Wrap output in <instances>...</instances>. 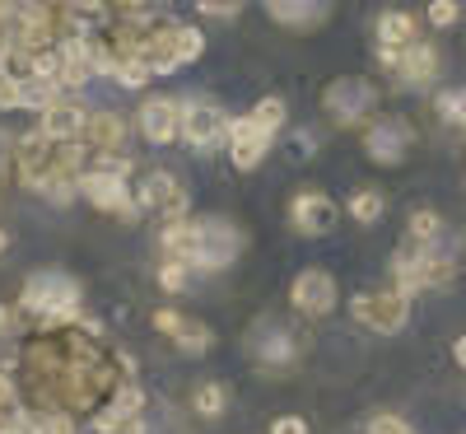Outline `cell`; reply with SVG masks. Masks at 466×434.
I'll return each instance as SVG.
<instances>
[{
  "instance_id": "obj_15",
  "label": "cell",
  "mask_w": 466,
  "mask_h": 434,
  "mask_svg": "<svg viewBox=\"0 0 466 434\" xmlns=\"http://www.w3.org/2000/svg\"><path fill=\"white\" fill-rule=\"evenodd\" d=\"M85 127H89V117H85L80 103L52 98V103L43 108V131H47L56 145H66V140H75V136H85Z\"/></svg>"
},
{
  "instance_id": "obj_26",
  "label": "cell",
  "mask_w": 466,
  "mask_h": 434,
  "mask_svg": "<svg viewBox=\"0 0 466 434\" xmlns=\"http://www.w3.org/2000/svg\"><path fill=\"white\" fill-rule=\"evenodd\" d=\"M173 341H177L187 355H206L215 336H210V327H206V323H187V318H182V327H177V336H173Z\"/></svg>"
},
{
  "instance_id": "obj_14",
  "label": "cell",
  "mask_w": 466,
  "mask_h": 434,
  "mask_svg": "<svg viewBox=\"0 0 466 434\" xmlns=\"http://www.w3.org/2000/svg\"><path fill=\"white\" fill-rule=\"evenodd\" d=\"M140 131L154 140V145H168L173 136H182V103L177 98H149L140 103Z\"/></svg>"
},
{
  "instance_id": "obj_42",
  "label": "cell",
  "mask_w": 466,
  "mask_h": 434,
  "mask_svg": "<svg viewBox=\"0 0 466 434\" xmlns=\"http://www.w3.org/2000/svg\"><path fill=\"white\" fill-rule=\"evenodd\" d=\"M61 10H103V0H52Z\"/></svg>"
},
{
  "instance_id": "obj_37",
  "label": "cell",
  "mask_w": 466,
  "mask_h": 434,
  "mask_svg": "<svg viewBox=\"0 0 466 434\" xmlns=\"http://www.w3.org/2000/svg\"><path fill=\"white\" fill-rule=\"evenodd\" d=\"M197 5H201V15L224 19V15H238V10H243V0H197Z\"/></svg>"
},
{
  "instance_id": "obj_11",
  "label": "cell",
  "mask_w": 466,
  "mask_h": 434,
  "mask_svg": "<svg viewBox=\"0 0 466 434\" xmlns=\"http://www.w3.org/2000/svg\"><path fill=\"white\" fill-rule=\"evenodd\" d=\"M266 150H270V136L252 122V112L233 117L228 122V160H233V169H257L266 160Z\"/></svg>"
},
{
  "instance_id": "obj_12",
  "label": "cell",
  "mask_w": 466,
  "mask_h": 434,
  "mask_svg": "<svg viewBox=\"0 0 466 434\" xmlns=\"http://www.w3.org/2000/svg\"><path fill=\"white\" fill-rule=\"evenodd\" d=\"M15 160H19V178H24L28 187H37V182L52 173V164H56V140H52L47 131H28V136H19V145H15Z\"/></svg>"
},
{
  "instance_id": "obj_21",
  "label": "cell",
  "mask_w": 466,
  "mask_h": 434,
  "mask_svg": "<svg viewBox=\"0 0 466 434\" xmlns=\"http://www.w3.org/2000/svg\"><path fill=\"white\" fill-rule=\"evenodd\" d=\"M434 75H439V52L430 43H410L401 52V80L406 85H430Z\"/></svg>"
},
{
  "instance_id": "obj_19",
  "label": "cell",
  "mask_w": 466,
  "mask_h": 434,
  "mask_svg": "<svg viewBox=\"0 0 466 434\" xmlns=\"http://www.w3.org/2000/svg\"><path fill=\"white\" fill-rule=\"evenodd\" d=\"M140 407H145V392L136 388V383H122L116 388V398L94 416V425H98V434H112L122 420H131V416H140Z\"/></svg>"
},
{
  "instance_id": "obj_1",
  "label": "cell",
  "mask_w": 466,
  "mask_h": 434,
  "mask_svg": "<svg viewBox=\"0 0 466 434\" xmlns=\"http://www.w3.org/2000/svg\"><path fill=\"white\" fill-rule=\"evenodd\" d=\"M19 308L37 318V327H70L80 323V285L61 271H37L24 281Z\"/></svg>"
},
{
  "instance_id": "obj_17",
  "label": "cell",
  "mask_w": 466,
  "mask_h": 434,
  "mask_svg": "<svg viewBox=\"0 0 466 434\" xmlns=\"http://www.w3.org/2000/svg\"><path fill=\"white\" fill-rule=\"evenodd\" d=\"M270 19H280L289 28H318L331 10V0H266Z\"/></svg>"
},
{
  "instance_id": "obj_13",
  "label": "cell",
  "mask_w": 466,
  "mask_h": 434,
  "mask_svg": "<svg viewBox=\"0 0 466 434\" xmlns=\"http://www.w3.org/2000/svg\"><path fill=\"white\" fill-rule=\"evenodd\" d=\"M289 220H294L299 233H308V239H322V233L336 229V202L322 191H303V196H294Z\"/></svg>"
},
{
  "instance_id": "obj_28",
  "label": "cell",
  "mask_w": 466,
  "mask_h": 434,
  "mask_svg": "<svg viewBox=\"0 0 466 434\" xmlns=\"http://www.w3.org/2000/svg\"><path fill=\"white\" fill-rule=\"evenodd\" d=\"M224 402H228L224 383H201V388H197V411H201V416H219Z\"/></svg>"
},
{
  "instance_id": "obj_40",
  "label": "cell",
  "mask_w": 466,
  "mask_h": 434,
  "mask_svg": "<svg viewBox=\"0 0 466 434\" xmlns=\"http://www.w3.org/2000/svg\"><path fill=\"white\" fill-rule=\"evenodd\" d=\"M154 327H159V332H168V336H177V327H182V313H173V308H159V313H154Z\"/></svg>"
},
{
  "instance_id": "obj_39",
  "label": "cell",
  "mask_w": 466,
  "mask_h": 434,
  "mask_svg": "<svg viewBox=\"0 0 466 434\" xmlns=\"http://www.w3.org/2000/svg\"><path fill=\"white\" fill-rule=\"evenodd\" d=\"M313 150H318V145H313V131H294V136H289V154H294V160H308Z\"/></svg>"
},
{
  "instance_id": "obj_2",
  "label": "cell",
  "mask_w": 466,
  "mask_h": 434,
  "mask_svg": "<svg viewBox=\"0 0 466 434\" xmlns=\"http://www.w3.org/2000/svg\"><path fill=\"white\" fill-rule=\"evenodd\" d=\"M350 313H355L364 327H373V332H382V336H392V332H401L406 318H410V299H406L401 290H373V294H355Z\"/></svg>"
},
{
  "instance_id": "obj_8",
  "label": "cell",
  "mask_w": 466,
  "mask_h": 434,
  "mask_svg": "<svg viewBox=\"0 0 466 434\" xmlns=\"http://www.w3.org/2000/svg\"><path fill=\"white\" fill-rule=\"evenodd\" d=\"M406 145H410V122H401V117H373V127L364 136V150L373 164H401Z\"/></svg>"
},
{
  "instance_id": "obj_48",
  "label": "cell",
  "mask_w": 466,
  "mask_h": 434,
  "mask_svg": "<svg viewBox=\"0 0 466 434\" xmlns=\"http://www.w3.org/2000/svg\"><path fill=\"white\" fill-rule=\"evenodd\" d=\"M0 169H5V160H0Z\"/></svg>"
},
{
  "instance_id": "obj_43",
  "label": "cell",
  "mask_w": 466,
  "mask_h": 434,
  "mask_svg": "<svg viewBox=\"0 0 466 434\" xmlns=\"http://www.w3.org/2000/svg\"><path fill=\"white\" fill-rule=\"evenodd\" d=\"M15 323H19V313L0 304V336H10V332H15Z\"/></svg>"
},
{
  "instance_id": "obj_29",
  "label": "cell",
  "mask_w": 466,
  "mask_h": 434,
  "mask_svg": "<svg viewBox=\"0 0 466 434\" xmlns=\"http://www.w3.org/2000/svg\"><path fill=\"white\" fill-rule=\"evenodd\" d=\"M33 434H75V420L70 411H43L33 416Z\"/></svg>"
},
{
  "instance_id": "obj_23",
  "label": "cell",
  "mask_w": 466,
  "mask_h": 434,
  "mask_svg": "<svg viewBox=\"0 0 466 434\" xmlns=\"http://www.w3.org/2000/svg\"><path fill=\"white\" fill-rule=\"evenodd\" d=\"M406 233H410V243H420V248H430L439 233H443V220H439V211H415L410 215V224H406Z\"/></svg>"
},
{
  "instance_id": "obj_38",
  "label": "cell",
  "mask_w": 466,
  "mask_h": 434,
  "mask_svg": "<svg viewBox=\"0 0 466 434\" xmlns=\"http://www.w3.org/2000/svg\"><path fill=\"white\" fill-rule=\"evenodd\" d=\"M0 434H33V416H28V411L5 416V420H0Z\"/></svg>"
},
{
  "instance_id": "obj_9",
  "label": "cell",
  "mask_w": 466,
  "mask_h": 434,
  "mask_svg": "<svg viewBox=\"0 0 466 434\" xmlns=\"http://www.w3.org/2000/svg\"><path fill=\"white\" fill-rule=\"evenodd\" d=\"M294 308L308 313V318H327V313L336 308V281H331V271L313 266V271H299V281H294Z\"/></svg>"
},
{
  "instance_id": "obj_6",
  "label": "cell",
  "mask_w": 466,
  "mask_h": 434,
  "mask_svg": "<svg viewBox=\"0 0 466 434\" xmlns=\"http://www.w3.org/2000/svg\"><path fill=\"white\" fill-rule=\"evenodd\" d=\"M182 140L197 145V150H215L219 140H228V117L206 98L182 103Z\"/></svg>"
},
{
  "instance_id": "obj_22",
  "label": "cell",
  "mask_w": 466,
  "mask_h": 434,
  "mask_svg": "<svg viewBox=\"0 0 466 434\" xmlns=\"http://www.w3.org/2000/svg\"><path fill=\"white\" fill-rule=\"evenodd\" d=\"M378 37H382V47H410L415 43V19L406 10H387L378 19Z\"/></svg>"
},
{
  "instance_id": "obj_44",
  "label": "cell",
  "mask_w": 466,
  "mask_h": 434,
  "mask_svg": "<svg viewBox=\"0 0 466 434\" xmlns=\"http://www.w3.org/2000/svg\"><path fill=\"white\" fill-rule=\"evenodd\" d=\"M112 434H145V420H140V416H131V420H122V425H116Z\"/></svg>"
},
{
  "instance_id": "obj_36",
  "label": "cell",
  "mask_w": 466,
  "mask_h": 434,
  "mask_svg": "<svg viewBox=\"0 0 466 434\" xmlns=\"http://www.w3.org/2000/svg\"><path fill=\"white\" fill-rule=\"evenodd\" d=\"M369 434H415L401 416H373L369 420Z\"/></svg>"
},
{
  "instance_id": "obj_18",
  "label": "cell",
  "mask_w": 466,
  "mask_h": 434,
  "mask_svg": "<svg viewBox=\"0 0 466 434\" xmlns=\"http://www.w3.org/2000/svg\"><path fill=\"white\" fill-rule=\"evenodd\" d=\"M257 360H261L270 374H285V369L299 360V341H294L285 327H270V332L257 341Z\"/></svg>"
},
{
  "instance_id": "obj_24",
  "label": "cell",
  "mask_w": 466,
  "mask_h": 434,
  "mask_svg": "<svg viewBox=\"0 0 466 434\" xmlns=\"http://www.w3.org/2000/svg\"><path fill=\"white\" fill-rule=\"evenodd\" d=\"M350 215H355L360 224H378L382 220V191H373V187L355 191L350 196Z\"/></svg>"
},
{
  "instance_id": "obj_5",
  "label": "cell",
  "mask_w": 466,
  "mask_h": 434,
  "mask_svg": "<svg viewBox=\"0 0 466 434\" xmlns=\"http://www.w3.org/2000/svg\"><path fill=\"white\" fill-rule=\"evenodd\" d=\"M392 271H397V290L401 294H420V290H434V285H448L452 275H457V266L448 262V257H439V253H420V257H397L392 262Z\"/></svg>"
},
{
  "instance_id": "obj_32",
  "label": "cell",
  "mask_w": 466,
  "mask_h": 434,
  "mask_svg": "<svg viewBox=\"0 0 466 434\" xmlns=\"http://www.w3.org/2000/svg\"><path fill=\"white\" fill-rule=\"evenodd\" d=\"M187 262H164V271H159V285L168 290V294H177V290H187Z\"/></svg>"
},
{
  "instance_id": "obj_27",
  "label": "cell",
  "mask_w": 466,
  "mask_h": 434,
  "mask_svg": "<svg viewBox=\"0 0 466 434\" xmlns=\"http://www.w3.org/2000/svg\"><path fill=\"white\" fill-rule=\"evenodd\" d=\"M252 122H257L266 136H276V131L285 127V98H261V103L252 108Z\"/></svg>"
},
{
  "instance_id": "obj_4",
  "label": "cell",
  "mask_w": 466,
  "mask_h": 434,
  "mask_svg": "<svg viewBox=\"0 0 466 434\" xmlns=\"http://www.w3.org/2000/svg\"><path fill=\"white\" fill-rule=\"evenodd\" d=\"M80 191L89 196V202L116 220H136L140 215V202H131V191L122 182V173H112V169H94V173H80Z\"/></svg>"
},
{
  "instance_id": "obj_45",
  "label": "cell",
  "mask_w": 466,
  "mask_h": 434,
  "mask_svg": "<svg viewBox=\"0 0 466 434\" xmlns=\"http://www.w3.org/2000/svg\"><path fill=\"white\" fill-rule=\"evenodd\" d=\"M452 355H457V365L466 369V336H457V346H452Z\"/></svg>"
},
{
  "instance_id": "obj_25",
  "label": "cell",
  "mask_w": 466,
  "mask_h": 434,
  "mask_svg": "<svg viewBox=\"0 0 466 434\" xmlns=\"http://www.w3.org/2000/svg\"><path fill=\"white\" fill-rule=\"evenodd\" d=\"M149 66L140 61V57H116V70H112V80L116 85H127V89H140V85H149Z\"/></svg>"
},
{
  "instance_id": "obj_33",
  "label": "cell",
  "mask_w": 466,
  "mask_h": 434,
  "mask_svg": "<svg viewBox=\"0 0 466 434\" xmlns=\"http://www.w3.org/2000/svg\"><path fill=\"white\" fill-rule=\"evenodd\" d=\"M15 411H24V407H19V388H15V378H10L5 369H0V420L15 416Z\"/></svg>"
},
{
  "instance_id": "obj_30",
  "label": "cell",
  "mask_w": 466,
  "mask_h": 434,
  "mask_svg": "<svg viewBox=\"0 0 466 434\" xmlns=\"http://www.w3.org/2000/svg\"><path fill=\"white\" fill-rule=\"evenodd\" d=\"M439 112L448 117V122H461V127H466V89H448V94H439Z\"/></svg>"
},
{
  "instance_id": "obj_35",
  "label": "cell",
  "mask_w": 466,
  "mask_h": 434,
  "mask_svg": "<svg viewBox=\"0 0 466 434\" xmlns=\"http://www.w3.org/2000/svg\"><path fill=\"white\" fill-rule=\"evenodd\" d=\"M0 108H24V85L0 70Z\"/></svg>"
},
{
  "instance_id": "obj_34",
  "label": "cell",
  "mask_w": 466,
  "mask_h": 434,
  "mask_svg": "<svg viewBox=\"0 0 466 434\" xmlns=\"http://www.w3.org/2000/svg\"><path fill=\"white\" fill-rule=\"evenodd\" d=\"M457 0H430V24L434 28H448V24H457Z\"/></svg>"
},
{
  "instance_id": "obj_16",
  "label": "cell",
  "mask_w": 466,
  "mask_h": 434,
  "mask_svg": "<svg viewBox=\"0 0 466 434\" xmlns=\"http://www.w3.org/2000/svg\"><path fill=\"white\" fill-rule=\"evenodd\" d=\"M164 253H168V262L197 266L201 262V220H173L164 229Z\"/></svg>"
},
{
  "instance_id": "obj_3",
  "label": "cell",
  "mask_w": 466,
  "mask_h": 434,
  "mask_svg": "<svg viewBox=\"0 0 466 434\" xmlns=\"http://www.w3.org/2000/svg\"><path fill=\"white\" fill-rule=\"evenodd\" d=\"M373 103H378V89H373L369 80H360V75H345V80L327 85V94H322L327 117H331V122H340V127H350V122H360V117H369Z\"/></svg>"
},
{
  "instance_id": "obj_7",
  "label": "cell",
  "mask_w": 466,
  "mask_h": 434,
  "mask_svg": "<svg viewBox=\"0 0 466 434\" xmlns=\"http://www.w3.org/2000/svg\"><path fill=\"white\" fill-rule=\"evenodd\" d=\"M136 202H140V211H159L168 224H173V220H187V187H182L173 173H164V169H154V173L136 187Z\"/></svg>"
},
{
  "instance_id": "obj_31",
  "label": "cell",
  "mask_w": 466,
  "mask_h": 434,
  "mask_svg": "<svg viewBox=\"0 0 466 434\" xmlns=\"http://www.w3.org/2000/svg\"><path fill=\"white\" fill-rule=\"evenodd\" d=\"M177 47H182V66H187V61H197V57L206 52V37H201L197 28H182V24H177Z\"/></svg>"
},
{
  "instance_id": "obj_10",
  "label": "cell",
  "mask_w": 466,
  "mask_h": 434,
  "mask_svg": "<svg viewBox=\"0 0 466 434\" xmlns=\"http://www.w3.org/2000/svg\"><path fill=\"white\" fill-rule=\"evenodd\" d=\"M238 248H243V233L228 220H201V262H197L201 271L228 266L233 257H238Z\"/></svg>"
},
{
  "instance_id": "obj_47",
  "label": "cell",
  "mask_w": 466,
  "mask_h": 434,
  "mask_svg": "<svg viewBox=\"0 0 466 434\" xmlns=\"http://www.w3.org/2000/svg\"><path fill=\"white\" fill-rule=\"evenodd\" d=\"M116 5H140V0H116Z\"/></svg>"
},
{
  "instance_id": "obj_20",
  "label": "cell",
  "mask_w": 466,
  "mask_h": 434,
  "mask_svg": "<svg viewBox=\"0 0 466 434\" xmlns=\"http://www.w3.org/2000/svg\"><path fill=\"white\" fill-rule=\"evenodd\" d=\"M85 140H89L94 150L112 154V150H122V140H127V122H122V117H116L112 108H103V112H89Z\"/></svg>"
},
{
  "instance_id": "obj_46",
  "label": "cell",
  "mask_w": 466,
  "mask_h": 434,
  "mask_svg": "<svg viewBox=\"0 0 466 434\" xmlns=\"http://www.w3.org/2000/svg\"><path fill=\"white\" fill-rule=\"evenodd\" d=\"M10 248V239H5V229H0V253H5Z\"/></svg>"
},
{
  "instance_id": "obj_41",
  "label": "cell",
  "mask_w": 466,
  "mask_h": 434,
  "mask_svg": "<svg viewBox=\"0 0 466 434\" xmlns=\"http://www.w3.org/2000/svg\"><path fill=\"white\" fill-rule=\"evenodd\" d=\"M270 434H308V420L303 416H280L276 425H270Z\"/></svg>"
}]
</instances>
